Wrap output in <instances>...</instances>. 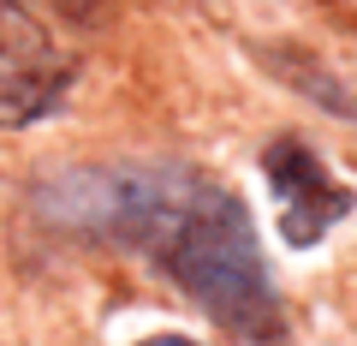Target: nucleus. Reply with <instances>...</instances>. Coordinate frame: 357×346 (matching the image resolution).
<instances>
[{"instance_id": "obj_1", "label": "nucleus", "mask_w": 357, "mask_h": 346, "mask_svg": "<svg viewBox=\"0 0 357 346\" xmlns=\"http://www.w3.org/2000/svg\"><path fill=\"white\" fill-rule=\"evenodd\" d=\"M143 251L178 281V293L197 298L227 334H238L250 346H280L286 340V305L274 293V281H268L250 209L227 185L191 173L178 185V197L167 203V215L155 221Z\"/></svg>"}, {"instance_id": "obj_2", "label": "nucleus", "mask_w": 357, "mask_h": 346, "mask_svg": "<svg viewBox=\"0 0 357 346\" xmlns=\"http://www.w3.org/2000/svg\"><path fill=\"white\" fill-rule=\"evenodd\" d=\"M72 90V60L24 0H0V131L36 126Z\"/></svg>"}, {"instance_id": "obj_3", "label": "nucleus", "mask_w": 357, "mask_h": 346, "mask_svg": "<svg viewBox=\"0 0 357 346\" xmlns=\"http://www.w3.org/2000/svg\"><path fill=\"white\" fill-rule=\"evenodd\" d=\"M262 173H268V185H274V197H280V233H286L292 251L321 245V233L340 227V221L351 215V203H357L351 185L333 180L328 161H321L304 138H274L262 150Z\"/></svg>"}, {"instance_id": "obj_4", "label": "nucleus", "mask_w": 357, "mask_h": 346, "mask_svg": "<svg viewBox=\"0 0 357 346\" xmlns=\"http://www.w3.org/2000/svg\"><path fill=\"white\" fill-rule=\"evenodd\" d=\"M137 346H197V340H185V334H149V340H137Z\"/></svg>"}]
</instances>
